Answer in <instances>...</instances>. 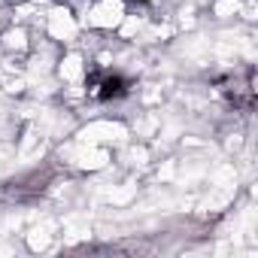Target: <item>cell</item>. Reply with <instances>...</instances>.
Segmentation results:
<instances>
[{"label":"cell","instance_id":"obj_1","mask_svg":"<svg viewBox=\"0 0 258 258\" xmlns=\"http://www.w3.org/2000/svg\"><path fill=\"white\" fill-rule=\"evenodd\" d=\"M124 137H127V131H124V124H118V121H91V124H85L79 131L82 143H106V140L118 143Z\"/></svg>","mask_w":258,"mask_h":258},{"label":"cell","instance_id":"obj_2","mask_svg":"<svg viewBox=\"0 0 258 258\" xmlns=\"http://www.w3.org/2000/svg\"><path fill=\"white\" fill-rule=\"evenodd\" d=\"M121 19H124L121 0H100L88 13V25H94V28H115V25H121Z\"/></svg>","mask_w":258,"mask_h":258},{"label":"cell","instance_id":"obj_3","mask_svg":"<svg viewBox=\"0 0 258 258\" xmlns=\"http://www.w3.org/2000/svg\"><path fill=\"white\" fill-rule=\"evenodd\" d=\"M67 155H70L73 164H79L82 170H100V167H106V161H109V155H106L103 149H94L91 143H88V149H85V146L67 149Z\"/></svg>","mask_w":258,"mask_h":258},{"label":"cell","instance_id":"obj_4","mask_svg":"<svg viewBox=\"0 0 258 258\" xmlns=\"http://www.w3.org/2000/svg\"><path fill=\"white\" fill-rule=\"evenodd\" d=\"M49 34L55 40H73L76 37V22L67 10H52L49 13Z\"/></svg>","mask_w":258,"mask_h":258},{"label":"cell","instance_id":"obj_5","mask_svg":"<svg viewBox=\"0 0 258 258\" xmlns=\"http://www.w3.org/2000/svg\"><path fill=\"white\" fill-rule=\"evenodd\" d=\"M79 76H82V58H79V55H67L64 64H61V79L76 82Z\"/></svg>","mask_w":258,"mask_h":258},{"label":"cell","instance_id":"obj_6","mask_svg":"<svg viewBox=\"0 0 258 258\" xmlns=\"http://www.w3.org/2000/svg\"><path fill=\"white\" fill-rule=\"evenodd\" d=\"M28 243H31V249H37V252L46 249V246H49V231H46V228H34V231L28 234Z\"/></svg>","mask_w":258,"mask_h":258},{"label":"cell","instance_id":"obj_7","mask_svg":"<svg viewBox=\"0 0 258 258\" xmlns=\"http://www.w3.org/2000/svg\"><path fill=\"white\" fill-rule=\"evenodd\" d=\"M137 195V185H124V188H115V191H109V201L112 204H127Z\"/></svg>","mask_w":258,"mask_h":258},{"label":"cell","instance_id":"obj_8","mask_svg":"<svg viewBox=\"0 0 258 258\" xmlns=\"http://www.w3.org/2000/svg\"><path fill=\"white\" fill-rule=\"evenodd\" d=\"M37 140H40V134L37 131H28L25 134V140H22V149H19V158H28L34 149H37Z\"/></svg>","mask_w":258,"mask_h":258},{"label":"cell","instance_id":"obj_9","mask_svg":"<svg viewBox=\"0 0 258 258\" xmlns=\"http://www.w3.org/2000/svg\"><path fill=\"white\" fill-rule=\"evenodd\" d=\"M240 13V0H219L216 4V16H237Z\"/></svg>","mask_w":258,"mask_h":258},{"label":"cell","instance_id":"obj_10","mask_svg":"<svg viewBox=\"0 0 258 258\" xmlns=\"http://www.w3.org/2000/svg\"><path fill=\"white\" fill-rule=\"evenodd\" d=\"M0 79H4V85H7V91H22V88H25V79H22V76H10L7 70H4V73H0Z\"/></svg>","mask_w":258,"mask_h":258},{"label":"cell","instance_id":"obj_11","mask_svg":"<svg viewBox=\"0 0 258 258\" xmlns=\"http://www.w3.org/2000/svg\"><path fill=\"white\" fill-rule=\"evenodd\" d=\"M140 31V19H121V34L124 37H134Z\"/></svg>","mask_w":258,"mask_h":258},{"label":"cell","instance_id":"obj_12","mask_svg":"<svg viewBox=\"0 0 258 258\" xmlns=\"http://www.w3.org/2000/svg\"><path fill=\"white\" fill-rule=\"evenodd\" d=\"M7 46L25 49V31H10V34H7Z\"/></svg>","mask_w":258,"mask_h":258},{"label":"cell","instance_id":"obj_13","mask_svg":"<svg viewBox=\"0 0 258 258\" xmlns=\"http://www.w3.org/2000/svg\"><path fill=\"white\" fill-rule=\"evenodd\" d=\"M127 158H131V164L143 167L146 164V149H131V155H127Z\"/></svg>","mask_w":258,"mask_h":258},{"label":"cell","instance_id":"obj_14","mask_svg":"<svg viewBox=\"0 0 258 258\" xmlns=\"http://www.w3.org/2000/svg\"><path fill=\"white\" fill-rule=\"evenodd\" d=\"M140 131H143V134H152V131H155V118H146V121L140 124Z\"/></svg>","mask_w":258,"mask_h":258}]
</instances>
